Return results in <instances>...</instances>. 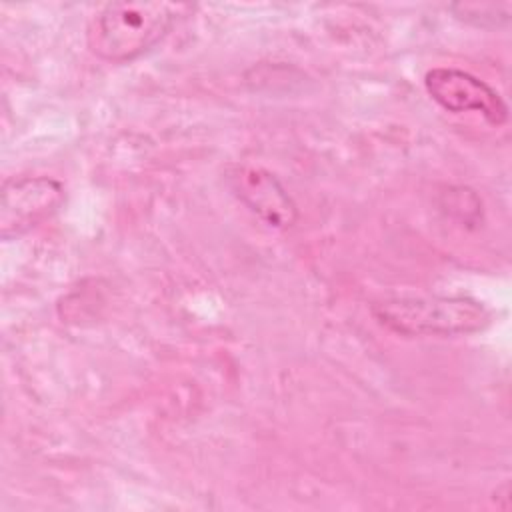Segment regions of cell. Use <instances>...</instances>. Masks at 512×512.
<instances>
[{
	"label": "cell",
	"instance_id": "cell-4",
	"mask_svg": "<svg viewBox=\"0 0 512 512\" xmlns=\"http://www.w3.org/2000/svg\"><path fill=\"white\" fill-rule=\"evenodd\" d=\"M424 88L428 96L448 112H478L492 126H500L508 118V106L502 96L466 70L452 66L432 68L424 76Z\"/></svg>",
	"mask_w": 512,
	"mask_h": 512
},
{
	"label": "cell",
	"instance_id": "cell-3",
	"mask_svg": "<svg viewBox=\"0 0 512 512\" xmlns=\"http://www.w3.org/2000/svg\"><path fill=\"white\" fill-rule=\"evenodd\" d=\"M66 198L62 182L50 176H12L2 182L0 236L18 238L58 212Z\"/></svg>",
	"mask_w": 512,
	"mask_h": 512
},
{
	"label": "cell",
	"instance_id": "cell-6",
	"mask_svg": "<svg viewBox=\"0 0 512 512\" xmlns=\"http://www.w3.org/2000/svg\"><path fill=\"white\" fill-rule=\"evenodd\" d=\"M450 10L462 22H468L478 28H502L510 22L512 4L510 2H462L452 4Z\"/></svg>",
	"mask_w": 512,
	"mask_h": 512
},
{
	"label": "cell",
	"instance_id": "cell-2",
	"mask_svg": "<svg viewBox=\"0 0 512 512\" xmlns=\"http://www.w3.org/2000/svg\"><path fill=\"white\" fill-rule=\"evenodd\" d=\"M372 316L400 336H460L484 330L492 314L470 296H390Z\"/></svg>",
	"mask_w": 512,
	"mask_h": 512
},
{
	"label": "cell",
	"instance_id": "cell-5",
	"mask_svg": "<svg viewBox=\"0 0 512 512\" xmlns=\"http://www.w3.org/2000/svg\"><path fill=\"white\" fill-rule=\"evenodd\" d=\"M234 182V190L240 200L268 226L288 228L294 224L298 216L296 204L270 172L260 168H244L238 170Z\"/></svg>",
	"mask_w": 512,
	"mask_h": 512
},
{
	"label": "cell",
	"instance_id": "cell-1",
	"mask_svg": "<svg viewBox=\"0 0 512 512\" xmlns=\"http://www.w3.org/2000/svg\"><path fill=\"white\" fill-rule=\"evenodd\" d=\"M194 6L174 2H110L88 22L86 44L110 64H126L152 50Z\"/></svg>",
	"mask_w": 512,
	"mask_h": 512
}]
</instances>
